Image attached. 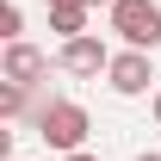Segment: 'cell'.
<instances>
[{
	"instance_id": "cell-1",
	"label": "cell",
	"mask_w": 161,
	"mask_h": 161,
	"mask_svg": "<svg viewBox=\"0 0 161 161\" xmlns=\"http://www.w3.org/2000/svg\"><path fill=\"white\" fill-rule=\"evenodd\" d=\"M87 130H93V118H87L80 99H56L50 112H43V124H37V136L50 142V149H62V155L87 149Z\"/></svg>"
},
{
	"instance_id": "cell-2",
	"label": "cell",
	"mask_w": 161,
	"mask_h": 161,
	"mask_svg": "<svg viewBox=\"0 0 161 161\" xmlns=\"http://www.w3.org/2000/svg\"><path fill=\"white\" fill-rule=\"evenodd\" d=\"M112 31L124 37V50H155L161 43V6L155 0H118L112 6Z\"/></svg>"
},
{
	"instance_id": "cell-3",
	"label": "cell",
	"mask_w": 161,
	"mask_h": 161,
	"mask_svg": "<svg viewBox=\"0 0 161 161\" xmlns=\"http://www.w3.org/2000/svg\"><path fill=\"white\" fill-rule=\"evenodd\" d=\"M105 80H112V93H124V99H142V93L155 87V62H149V50H118L112 68H105Z\"/></svg>"
},
{
	"instance_id": "cell-4",
	"label": "cell",
	"mask_w": 161,
	"mask_h": 161,
	"mask_svg": "<svg viewBox=\"0 0 161 161\" xmlns=\"http://www.w3.org/2000/svg\"><path fill=\"white\" fill-rule=\"evenodd\" d=\"M56 68L62 75H105V68H112V50H105V37L87 31V37H75V43L56 50Z\"/></svg>"
},
{
	"instance_id": "cell-5",
	"label": "cell",
	"mask_w": 161,
	"mask_h": 161,
	"mask_svg": "<svg viewBox=\"0 0 161 161\" xmlns=\"http://www.w3.org/2000/svg\"><path fill=\"white\" fill-rule=\"evenodd\" d=\"M50 75V56H43L37 43H6V56H0V80H13V87H37Z\"/></svg>"
},
{
	"instance_id": "cell-6",
	"label": "cell",
	"mask_w": 161,
	"mask_h": 161,
	"mask_svg": "<svg viewBox=\"0 0 161 161\" xmlns=\"http://www.w3.org/2000/svg\"><path fill=\"white\" fill-rule=\"evenodd\" d=\"M87 13H93V6H50V31H56L62 43L87 37Z\"/></svg>"
},
{
	"instance_id": "cell-7",
	"label": "cell",
	"mask_w": 161,
	"mask_h": 161,
	"mask_svg": "<svg viewBox=\"0 0 161 161\" xmlns=\"http://www.w3.org/2000/svg\"><path fill=\"white\" fill-rule=\"evenodd\" d=\"M19 31H25V13H19V0H6V6H0V37L19 43Z\"/></svg>"
},
{
	"instance_id": "cell-8",
	"label": "cell",
	"mask_w": 161,
	"mask_h": 161,
	"mask_svg": "<svg viewBox=\"0 0 161 161\" xmlns=\"http://www.w3.org/2000/svg\"><path fill=\"white\" fill-rule=\"evenodd\" d=\"M62 161H99V155H93V149H75V155H62Z\"/></svg>"
},
{
	"instance_id": "cell-9",
	"label": "cell",
	"mask_w": 161,
	"mask_h": 161,
	"mask_svg": "<svg viewBox=\"0 0 161 161\" xmlns=\"http://www.w3.org/2000/svg\"><path fill=\"white\" fill-rule=\"evenodd\" d=\"M149 112H155V124H161V87H155V93H149Z\"/></svg>"
},
{
	"instance_id": "cell-10",
	"label": "cell",
	"mask_w": 161,
	"mask_h": 161,
	"mask_svg": "<svg viewBox=\"0 0 161 161\" xmlns=\"http://www.w3.org/2000/svg\"><path fill=\"white\" fill-rule=\"evenodd\" d=\"M43 6H87V0H43Z\"/></svg>"
},
{
	"instance_id": "cell-11",
	"label": "cell",
	"mask_w": 161,
	"mask_h": 161,
	"mask_svg": "<svg viewBox=\"0 0 161 161\" xmlns=\"http://www.w3.org/2000/svg\"><path fill=\"white\" fill-rule=\"evenodd\" d=\"M136 161H161V155H155V149H142V155H136Z\"/></svg>"
},
{
	"instance_id": "cell-12",
	"label": "cell",
	"mask_w": 161,
	"mask_h": 161,
	"mask_svg": "<svg viewBox=\"0 0 161 161\" xmlns=\"http://www.w3.org/2000/svg\"><path fill=\"white\" fill-rule=\"evenodd\" d=\"M87 6H118V0H87Z\"/></svg>"
}]
</instances>
